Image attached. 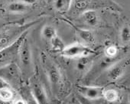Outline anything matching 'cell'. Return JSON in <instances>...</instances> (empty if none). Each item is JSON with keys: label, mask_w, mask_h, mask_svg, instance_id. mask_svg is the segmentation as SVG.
<instances>
[{"label": "cell", "mask_w": 130, "mask_h": 104, "mask_svg": "<svg viewBox=\"0 0 130 104\" xmlns=\"http://www.w3.org/2000/svg\"><path fill=\"white\" fill-rule=\"evenodd\" d=\"M36 22L25 25H9L0 28V50L15 43Z\"/></svg>", "instance_id": "1"}, {"label": "cell", "mask_w": 130, "mask_h": 104, "mask_svg": "<svg viewBox=\"0 0 130 104\" xmlns=\"http://www.w3.org/2000/svg\"><path fill=\"white\" fill-rule=\"evenodd\" d=\"M18 60L19 69L22 74H29L33 68V57L31 44L27 38V35L23 38L19 50Z\"/></svg>", "instance_id": "2"}, {"label": "cell", "mask_w": 130, "mask_h": 104, "mask_svg": "<svg viewBox=\"0 0 130 104\" xmlns=\"http://www.w3.org/2000/svg\"><path fill=\"white\" fill-rule=\"evenodd\" d=\"M27 34L28 32H26L24 35H22L12 45L0 50V69H2L11 64H13L18 59L20 44L23 38L27 35Z\"/></svg>", "instance_id": "3"}, {"label": "cell", "mask_w": 130, "mask_h": 104, "mask_svg": "<svg viewBox=\"0 0 130 104\" xmlns=\"http://www.w3.org/2000/svg\"><path fill=\"white\" fill-rule=\"evenodd\" d=\"M95 52L92 49L89 48L80 43H73L69 45H66L63 50L60 53V55L71 59H78L84 57L91 56Z\"/></svg>", "instance_id": "4"}, {"label": "cell", "mask_w": 130, "mask_h": 104, "mask_svg": "<svg viewBox=\"0 0 130 104\" xmlns=\"http://www.w3.org/2000/svg\"><path fill=\"white\" fill-rule=\"evenodd\" d=\"M43 64L48 80L52 86V90L57 91L61 83L62 77L58 67L47 57L43 56Z\"/></svg>", "instance_id": "5"}, {"label": "cell", "mask_w": 130, "mask_h": 104, "mask_svg": "<svg viewBox=\"0 0 130 104\" xmlns=\"http://www.w3.org/2000/svg\"><path fill=\"white\" fill-rule=\"evenodd\" d=\"M104 90L105 89L102 86H79L77 87V91L81 96L90 100H96L103 98Z\"/></svg>", "instance_id": "6"}, {"label": "cell", "mask_w": 130, "mask_h": 104, "mask_svg": "<svg viewBox=\"0 0 130 104\" xmlns=\"http://www.w3.org/2000/svg\"><path fill=\"white\" fill-rule=\"evenodd\" d=\"M31 93L37 104H50L45 88L40 81H33L31 83Z\"/></svg>", "instance_id": "7"}, {"label": "cell", "mask_w": 130, "mask_h": 104, "mask_svg": "<svg viewBox=\"0 0 130 104\" xmlns=\"http://www.w3.org/2000/svg\"><path fill=\"white\" fill-rule=\"evenodd\" d=\"M21 71L15 63L0 69V77L6 80L9 84L10 82H17L19 80ZM11 85V84H10Z\"/></svg>", "instance_id": "8"}, {"label": "cell", "mask_w": 130, "mask_h": 104, "mask_svg": "<svg viewBox=\"0 0 130 104\" xmlns=\"http://www.w3.org/2000/svg\"><path fill=\"white\" fill-rule=\"evenodd\" d=\"M36 2L30 1H15L10 2L6 6L7 11L11 14L19 15L27 12Z\"/></svg>", "instance_id": "9"}, {"label": "cell", "mask_w": 130, "mask_h": 104, "mask_svg": "<svg viewBox=\"0 0 130 104\" xmlns=\"http://www.w3.org/2000/svg\"><path fill=\"white\" fill-rule=\"evenodd\" d=\"M83 22L90 27H96L100 22V17L98 13L93 9H88L80 15Z\"/></svg>", "instance_id": "10"}, {"label": "cell", "mask_w": 130, "mask_h": 104, "mask_svg": "<svg viewBox=\"0 0 130 104\" xmlns=\"http://www.w3.org/2000/svg\"><path fill=\"white\" fill-rule=\"evenodd\" d=\"M125 72V67L122 64H114L107 70V78L111 81L119 79Z\"/></svg>", "instance_id": "11"}, {"label": "cell", "mask_w": 130, "mask_h": 104, "mask_svg": "<svg viewBox=\"0 0 130 104\" xmlns=\"http://www.w3.org/2000/svg\"><path fill=\"white\" fill-rule=\"evenodd\" d=\"M76 60L77 61L74 64V67L79 73H85L91 67L93 60L91 59L90 56L80 58Z\"/></svg>", "instance_id": "12"}, {"label": "cell", "mask_w": 130, "mask_h": 104, "mask_svg": "<svg viewBox=\"0 0 130 104\" xmlns=\"http://www.w3.org/2000/svg\"><path fill=\"white\" fill-rule=\"evenodd\" d=\"M41 33L42 37L49 41L51 40H52L54 38H55L56 36H57V31L56 28L51 25H44L42 28Z\"/></svg>", "instance_id": "13"}, {"label": "cell", "mask_w": 130, "mask_h": 104, "mask_svg": "<svg viewBox=\"0 0 130 104\" xmlns=\"http://www.w3.org/2000/svg\"><path fill=\"white\" fill-rule=\"evenodd\" d=\"M73 1H54L52 3L54 9L59 12H67L72 7Z\"/></svg>", "instance_id": "14"}, {"label": "cell", "mask_w": 130, "mask_h": 104, "mask_svg": "<svg viewBox=\"0 0 130 104\" xmlns=\"http://www.w3.org/2000/svg\"><path fill=\"white\" fill-rule=\"evenodd\" d=\"M15 92L12 87L0 90V100L1 101L10 103L15 99Z\"/></svg>", "instance_id": "15"}, {"label": "cell", "mask_w": 130, "mask_h": 104, "mask_svg": "<svg viewBox=\"0 0 130 104\" xmlns=\"http://www.w3.org/2000/svg\"><path fill=\"white\" fill-rule=\"evenodd\" d=\"M50 43H51V50L54 52H57V53H60V54L63 50L65 47H66L63 40L58 35L54 38L52 40H51Z\"/></svg>", "instance_id": "16"}, {"label": "cell", "mask_w": 130, "mask_h": 104, "mask_svg": "<svg viewBox=\"0 0 130 104\" xmlns=\"http://www.w3.org/2000/svg\"><path fill=\"white\" fill-rule=\"evenodd\" d=\"M77 34H78L79 37L84 42L88 43V44H91L94 41L93 34L90 31L86 30V29H81V28H77Z\"/></svg>", "instance_id": "17"}, {"label": "cell", "mask_w": 130, "mask_h": 104, "mask_svg": "<svg viewBox=\"0 0 130 104\" xmlns=\"http://www.w3.org/2000/svg\"><path fill=\"white\" fill-rule=\"evenodd\" d=\"M120 41L122 44L130 43V25H125L122 27L119 32Z\"/></svg>", "instance_id": "18"}, {"label": "cell", "mask_w": 130, "mask_h": 104, "mask_svg": "<svg viewBox=\"0 0 130 104\" xmlns=\"http://www.w3.org/2000/svg\"><path fill=\"white\" fill-rule=\"evenodd\" d=\"M119 93L117 90L114 89H109V90H105L103 93V98L106 100L107 102H113L118 100L119 99Z\"/></svg>", "instance_id": "19"}, {"label": "cell", "mask_w": 130, "mask_h": 104, "mask_svg": "<svg viewBox=\"0 0 130 104\" xmlns=\"http://www.w3.org/2000/svg\"><path fill=\"white\" fill-rule=\"evenodd\" d=\"M118 54H119L118 47L114 44L109 45L105 49V57H106L108 58L115 59L117 57Z\"/></svg>", "instance_id": "20"}, {"label": "cell", "mask_w": 130, "mask_h": 104, "mask_svg": "<svg viewBox=\"0 0 130 104\" xmlns=\"http://www.w3.org/2000/svg\"><path fill=\"white\" fill-rule=\"evenodd\" d=\"M11 104H28L26 99L22 97H15V99L12 101Z\"/></svg>", "instance_id": "21"}, {"label": "cell", "mask_w": 130, "mask_h": 104, "mask_svg": "<svg viewBox=\"0 0 130 104\" xmlns=\"http://www.w3.org/2000/svg\"><path fill=\"white\" fill-rule=\"evenodd\" d=\"M9 87H12L6 80H4L3 77H0V90H3L5 88H9Z\"/></svg>", "instance_id": "22"}, {"label": "cell", "mask_w": 130, "mask_h": 104, "mask_svg": "<svg viewBox=\"0 0 130 104\" xmlns=\"http://www.w3.org/2000/svg\"><path fill=\"white\" fill-rule=\"evenodd\" d=\"M0 104H9V102H3V101L0 100Z\"/></svg>", "instance_id": "23"}, {"label": "cell", "mask_w": 130, "mask_h": 104, "mask_svg": "<svg viewBox=\"0 0 130 104\" xmlns=\"http://www.w3.org/2000/svg\"><path fill=\"white\" fill-rule=\"evenodd\" d=\"M121 104H130L129 102H122V103H121Z\"/></svg>", "instance_id": "24"}, {"label": "cell", "mask_w": 130, "mask_h": 104, "mask_svg": "<svg viewBox=\"0 0 130 104\" xmlns=\"http://www.w3.org/2000/svg\"><path fill=\"white\" fill-rule=\"evenodd\" d=\"M129 103H130V99H129Z\"/></svg>", "instance_id": "25"}]
</instances>
